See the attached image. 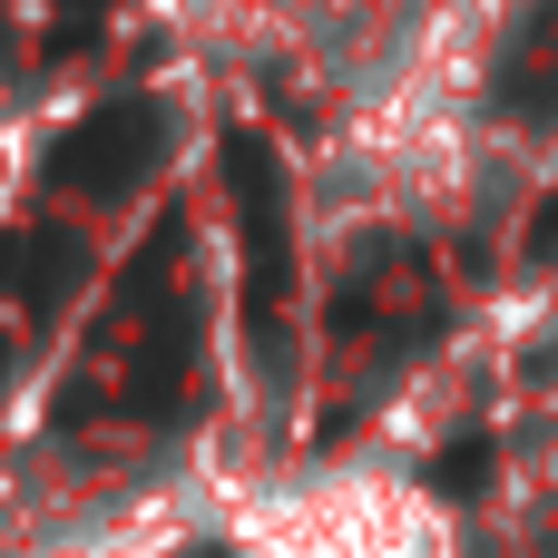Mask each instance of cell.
Segmentation results:
<instances>
[{
  "label": "cell",
  "instance_id": "cell-1",
  "mask_svg": "<svg viewBox=\"0 0 558 558\" xmlns=\"http://www.w3.org/2000/svg\"><path fill=\"white\" fill-rule=\"evenodd\" d=\"M235 461L167 441H69L0 471V558H177L216 539Z\"/></svg>",
  "mask_w": 558,
  "mask_h": 558
},
{
  "label": "cell",
  "instance_id": "cell-3",
  "mask_svg": "<svg viewBox=\"0 0 558 558\" xmlns=\"http://www.w3.org/2000/svg\"><path fill=\"white\" fill-rule=\"evenodd\" d=\"M0 147H10V98H0Z\"/></svg>",
  "mask_w": 558,
  "mask_h": 558
},
{
  "label": "cell",
  "instance_id": "cell-2",
  "mask_svg": "<svg viewBox=\"0 0 558 558\" xmlns=\"http://www.w3.org/2000/svg\"><path fill=\"white\" fill-rule=\"evenodd\" d=\"M226 558H471L461 500L392 461V451H304V461H235L226 510H216Z\"/></svg>",
  "mask_w": 558,
  "mask_h": 558
}]
</instances>
